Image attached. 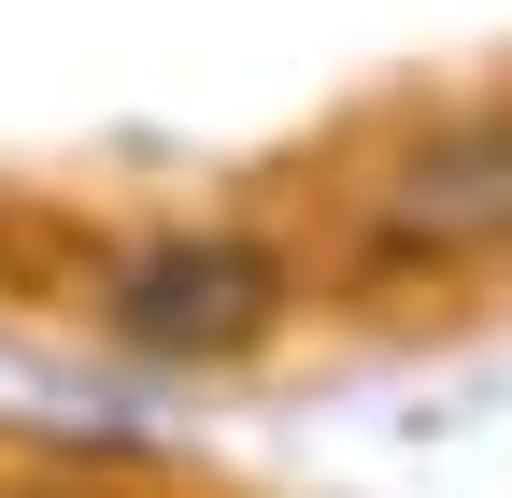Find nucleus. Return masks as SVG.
<instances>
[{
	"mask_svg": "<svg viewBox=\"0 0 512 498\" xmlns=\"http://www.w3.org/2000/svg\"><path fill=\"white\" fill-rule=\"evenodd\" d=\"M342 228L370 271H456V257H512V100H470L441 129L384 143L342 185Z\"/></svg>",
	"mask_w": 512,
	"mask_h": 498,
	"instance_id": "1",
	"label": "nucleus"
},
{
	"mask_svg": "<svg viewBox=\"0 0 512 498\" xmlns=\"http://www.w3.org/2000/svg\"><path fill=\"white\" fill-rule=\"evenodd\" d=\"M285 299H299V271L242 228H157L128 257H100V314L143 356H242L285 328Z\"/></svg>",
	"mask_w": 512,
	"mask_h": 498,
	"instance_id": "2",
	"label": "nucleus"
},
{
	"mask_svg": "<svg viewBox=\"0 0 512 498\" xmlns=\"http://www.w3.org/2000/svg\"><path fill=\"white\" fill-rule=\"evenodd\" d=\"M0 498H57V484H0Z\"/></svg>",
	"mask_w": 512,
	"mask_h": 498,
	"instance_id": "3",
	"label": "nucleus"
}]
</instances>
